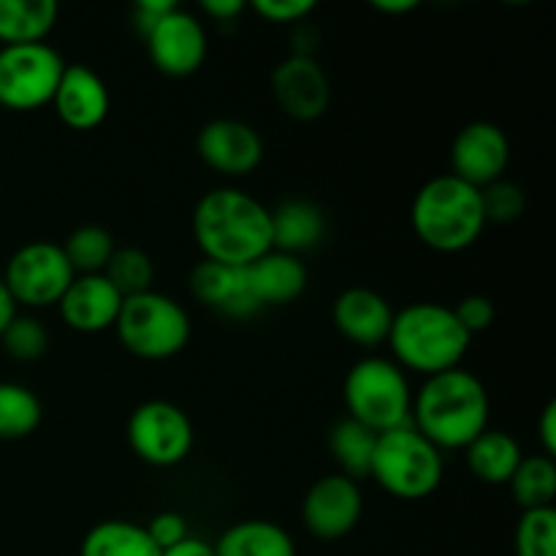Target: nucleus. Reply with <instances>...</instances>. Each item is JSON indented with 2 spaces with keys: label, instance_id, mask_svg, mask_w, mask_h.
<instances>
[{
  "label": "nucleus",
  "instance_id": "1",
  "mask_svg": "<svg viewBox=\"0 0 556 556\" xmlns=\"http://www.w3.org/2000/svg\"><path fill=\"white\" fill-rule=\"evenodd\" d=\"M193 237L204 261L248 269L271 250V210L248 190L212 188L193 210Z\"/></svg>",
  "mask_w": 556,
  "mask_h": 556
},
{
  "label": "nucleus",
  "instance_id": "2",
  "mask_svg": "<svg viewBox=\"0 0 556 556\" xmlns=\"http://www.w3.org/2000/svg\"><path fill=\"white\" fill-rule=\"evenodd\" d=\"M492 400L489 391L470 369L424 378L413 394L410 424L440 451H465L478 434L489 429Z\"/></svg>",
  "mask_w": 556,
  "mask_h": 556
},
{
  "label": "nucleus",
  "instance_id": "3",
  "mask_svg": "<svg viewBox=\"0 0 556 556\" xmlns=\"http://www.w3.org/2000/svg\"><path fill=\"white\" fill-rule=\"evenodd\" d=\"M386 342L402 369L432 378L459 367L470 351L472 337L462 329L454 307L440 302H413L394 313Z\"/></svg>",
  "mask_w": 556,
  "mask_h": 556
},
{
  "label": "nucleus",
  "instance_id": "4",
  "mask_svg": "<svg viewBox=\"0 0 556 556\" xmlns=\"http://www.w3.org/2000/svg\"><path fill=\"white\" fill-rule=\"evenodd\" d=\"M410 223L421 244L434 253H462L472 248L486 228L481 190L454 174H440L418 188Z\"/></svg>",
  "mask_w": 556,
  "mask_h": 556
},
{
  "label": "nucleus",
  "instance_id": "5",
  "mask_svg": "<svg viewBox=\"0 0 556 556\" xmlns=\"http://www.w3.org/2000/svg\"><path fill=\"white\" fill-rule=\"evenodd\" d=\"M445 476L443 451L429 443L413 424L378 434L369 478L396 500L432 497Z\"/></svg>",
  "mask_w": 556,
  "mask_h": 556
},
{
  "label": "nucleus",
  "instance_id": "6",
  "mask_svg": "<svg viewBox=\"0 0 556 556\" xmlns=\"http://www.w3.org/2000/svg\"><path fill=\"white\" fill-rule=\"evenodd\" d=\"M342 396H345L348 418L378 434L410 424L413 389L405 369L394 358H358L348 369Z\"/></svg>",
  "mask_w": 556,
  "mask_h": 556
},
{
  "label": "nucleus",
  "instance_id": "7",
  "mask_svg": "<svg viewBox=\"0 0 556 556\" xmlns=\"http://www.w3.org/2000/svg\"><path fill=\"white\" fill-rule=\"evenodd\" d=\"M114 331L125 351L134 356L144 362H166L188 348L193 326L188 309L177 299L147 291L125 299Z\"/></svg>",
  "mask_w": 556,
  "mask_h": 556
},
{
  "label": "nucleus",
  "instance_id": "8",
  "mask_svg": "<svg viewBox=\"0 0 556 556\" xmlns=\"http://www.w3.org/2000/svg\"><path fill=\"white\" fill-rule=\"evenodd\" d=\"M63 54L49 43H16L0 49V106L11 112H36L52 103L60 76L65 71Z\"/></svg>",
  "mask_w": 556,
  "mask_h": 556
},
{
  "label": "nucleus",
  "instance_id": "9",
  "mask_svg": "<svg viewBox=\"0 0 556 556\" xmlns=\"http://www.w3.org/2000/svg\"><path fill=\"white\" fill-rule=\"evenodd\" d=\"M193 424L188 413L166 400L141 402L128 418V445L144 465L177 467L193 451Z\"/></svg>",
  "mask_w": 556,
  "mask_h": 556
},
{
  "label": "nucleus",
  "instance_id": "10",
  "mask_svg": "<svg viewBox=\"0 0 556 556\" xmlns=\"http://www.w3.org/2000/svg\"><path fill=\"white\" fill-rule=\"evenodd\" d=\"M74 269L65 258L63 248L54 242L22 244L9 258L3 271V282L14 296L16 307H52L63 299L74 282Z\"/></svg>",
  "mask_w": 556,
  "mask_h": 556
},
{
  "label": "nucleus",
  "instance_id": "11",
  "mask_svg": "<svg viewBox=\"0 0 556 556\" xmlns=\"http://www.w3.org/2000/svg\"><path fill=\"white\" fill-rule=\"evenodd\" d=\"M147 54L161 74L185 79L204 65L210 41L204 22L185 9H172L144 36Z\"/></svg>",
  "mask_w": 556,
  "mask_h": 556
},
{
  "label": "nucleus",
  "instance_id": "12",
  "mask_svg": "<svg viewBox=\"0 0 556 556\" xmlns=\"http://www.w3.org/2000/svg\"><path fill=\"white\" fill-rule=\"evenodd\" d=\"M364 514L362 486L342 472L318 478L304 494L302 521L318 541H340L351 535Z\"/></svg>",
  "mask_w": 556,
  "mask_h": 556
},
{
  "label": "nucleus",
  "instance_id": "13",
  "mask_svg": "<svg viewBox=\"0 0 556 556\" xmlns=\"http://www.w3.org/2000/svg\"><path fill=\"white\" fill-rule=\"evenodd\" d=\"M510 163V141L500 125L478 119L465 125L451 144V174L483 190L503 179Z\"/></svg>",
  "mask_w": 556,
  "mask_h": 556
},
{
  "label": "nucleus",
  "instance_id": "14",
  "mask_svg": "<svg viewBox=\"0 0 556 556\" xmlns=\"http://www.w3.org/2000/svg\"><path fill=\"white\" fill-rule=\"evenodd\" d=\"M199 157L226 177H248L264 161V139L242 119L220 117L206 123L195 139Z\"/></svg>",
  "mask_w": 556,
  "mask_h": 556
},
{
  "label": "nucleus",
  "instance_id": "15",
  "mask_svg": "<svg viewBox=\"0 0 556 556\" xmlns=\"http://www.w3.org/2000/svg\"><path fill=\"white\" fill-rule=\"evenodd\" d=\"M271 96L288 117L309 123L329 109L331 85L313 54L293 52L271 71Z\"/></svg>",
  "mask_w": 556,
  "mask_h": 556
},
{
  "label": "nucleus",
  "instance_id": "16",
  "mask_svg": "<svg viewBox=\"0 0 556 556\" xmlns=\"http://www.w3.org/2000/svg\"><path fill=\"white\" fill-rule=\"evenodd\" d=\"M125 299L103 275H76L58 302L60 318L71 331L101 334L114 329Z\"/></svg>",
  "mask_w": 556,
  "mask_h": 556
},
{
  "label": "nucleus",
  "instance_id": "17",
  "mask_svg": "<svg viewBox=\"0 0 556 556\" xmlns=\"http://www.w3.org/2000/svg\"><path fill=\"white\" fill-rule=\"evenodd\" d=\"M334 329L358 348H378L389 340L394 309L372 288H348L331 304Z\"/></svg>",
  "mask_w": 556,
  "mask_h": 556
},
{
  "label": "nucleus",
  "instance_id": "18",
  "mask_svg": "<svg viewBox=\"0 0 556 556\" xmlns=\"http://www.w3.org/2000/svg\"><path fill=\"white\" fill-rule=\"evenodd\" d=\"M52 106L63 125L74 130H92L109 117L112 98L101 76L87 65H65L60 85L54 90Z\"/></svg>",
  "mask_w": 556,
  "mask_h": 556
},
{
  "label": "nucleus",
  "instance_id": "19",
  "mask_svg": "<svg viewBox=\"0 0 556 556\" xmlns=\"http://www.w3.org/2000/svg\"><path fill=\"white\" fill-rule=\"evenodd\" d=\"M190 293H193L195 302L226 315V318L242 320L261 309L253 291H250L244 269L215 264V261H201L190 271Z\"/></svg>",
  "mask_w": 556,
  "mask_h": 556
},
{
  "label": "nucleus",
  "instance_id": "20",
  "mask_svg": "<svg viewBox=\"0 0 556 556\" xmlns=\"http://www.w3.org/2000/svg\"><path fill=\"white\" fill-rule=\"evenodd\" d=\"M244 275H248V286L258 307L293 302L302 296L309 282L307 266L302 264V258L280 253V250H269L266 255H261L244 269Z\"/></svg>",
  "mask_w": 556,
  "mask_h": 556
},
{
  "label": "nucleus",
  "instance_id": "21",
  "mask_svg": "<svg viewBox=\"0 0 556 556\" xmlns=\"http://www.w3.org/2000/svg\"><path fill=\"white\" fill-rule=\"evenodd\" d=\"M326 233V217L318 204L307 199H288L271 210V250L307 253L318 248Z\"/></svg>",
  "mask_w": 556,
  "mask_h": 556
},
{
  "label": "nucleus",
  "instance_id": "22",
  "mask_svg": "<svg viewBox=\"0 0 556 556\" xmlns=\"http://www.w3.org/2000/svg\"><path fill=\"white\" fill-rule=\"evenodd\" d=\"M465 459L472 476L481 483H489V486H508V481L514 478L516 467L521 465L525 454H521V445L508 432H503V429H486V432L478 434L467 445Z\"/></svg>",
  "mask_w": 556,
  "mask_h": 556
},
{
  "label": "nucleus",
  "instance_id": "23",
  "mask_svg": "<svg viewBox=\"0 0 556 556\" xmlns=\"http://www.w3.org/2000/svg\"><path fill=\"white\" fill-rule=\"evenodd\" d=\"M215 556H296V543L275 521L248 519L217 538Z\"/></svg>",
  "mask_w": 556,
  "mask_h": 556
},
{
  "label": "nucleus",
  "instance_id": "24",
  "mask_svg": "<svg viewBox=\"0 0 556 556\" xmlns=\"http://www.w3.org/2000/svg\"><path fill=\"white\" fill-rule=\"evenodd\" d=\"M54 0H0V41L3 47L16 43H41L58 25Z\"/></svg>",
  "mask_w": 556,
  "mask_h": 556
},
{
  "label": "nucleus",
  "instance_id": "25",
  "mask_svg": "<svg viewBox=\"0 0 556 556\" xmlns=\"http://www.w3.org/2000/svg\"><path fill=\"white\" fill-rule=\"evenodd\" d=\"M79 556H161L144 525L109 519L92 527L79 546Z\"/></svg>",
  "mask_w": 556,
  "mask_h": 556
},
{
  "label": "nucleus",
  "instance_id": "26",
  "mask_svg": "<svg viewBox=\"0 0 556 556\" xmlns=\"http://www.w3.org/2000/svg\"><path fill=\"white\" fill-rule=\"evenodd\" d=\"M375 445H378V432L353 421V418H342L331 427L329 451L340 465L342 476L351 478V481L358 483V478H369Z\"/></svg>",
  "mask_w": 556,
  "mask_h": 556
},
{
  "label": "nucleus",
  "instance_id": "27",
  "mask_svg": "<svg viewBox=\"0 0 556 556\" xmlns=\"http://www.w3.org/2000/svg\"><path fill=\"white\" fill-rule=\"evenodd\" d=\"M510 494L521 510L554 508L556 465L548 456H525L508 481Z\"/></svg>",
  "mask_w": 556,
  "mask_h": 556
},
{
  "label": "nucleus",
  "instance_id": "28",
  "mask_svg": "<svg viewBox=\"0 0 556 556\" xmlns=\"http://www.w3.org/2000/svg\"><path fill=\"white\" fill-rule=\"evenodd\" d=\"M43 407L36 391L22 383H0V440H25L41 427Z\"/></svg>",
  "mask_w": 556,
  "mask_h": 556
},
{
  "label": "nucleus",
  "instance_id": "29",
  "mask_svg": "<svg viewBox=\"0 0 556 556\" xmlns=\"http://www.w3.org/2000/svg\"><path fill=\"white\" fill-rule=\"evenodd\" d=\"M60 248H63L74 275H103L117 244L106 228L81 226L71 231L68 242L60 244Z\"/></svg>",
  "mask_w": 556,
  "mask_h": 556
},
{
  "label": "nucleus",
  "instance_id": "30",
  "mask_svg": "<svg viewBox=\"0 0 556 556\" xmlns=\"http://www.w3.org/2000/svg\"><path fill=\"white\" fill-rule=\"evenodd\" d=\"M103 277L112 282L119 291V296L130 299L139 293L152 291V280H155V266L152 258L139 248H117L109 258Z\"/></svg>",
  "mask_w": 556,
  "mask_h": 556
},
{
  "label": "nucleus",
  "instance_id": "31",
  "mask_svg": "<svg viewBox=\"0 0 556 556\" xmlns=\"http://www.w3.org/2000/svg\"><path fill=\"white\" fill-rule=\"evenodd\" d=\"M516 556H556V510H525L516 525Z\"/></svg>",
  "mask_w": 556,
  "mask_h": 556
},
{
  "label": "nucleus",
  "instance_id": "32",
  "mask_svg": "<svg viewBox=\"0 0 556 556\" xmlns=\"http://www.w3.org/2000/svg\"><path fill=\"white\" fill-rule=\"evenodd\" d=\"M3 351L16 362H36L47 353L49 348V331L47 326L30 315H16L9 324V329L0 334Z\"/></svg>",
  "mask_w": 556,
  "mask_h": 556
},
{
  "label": "nucleus",
  "instance_id": "33",
  "mask_svg": "<svg viewBox=\"0 0 556 556\" xmlns=\"http://www.w3.org/2000/svg\"><path fill=\"white\" fill-rule=\"evenodd\" d=\"M483 201V217L486 223H497V226H508L525 215V190L519 185L508 182V179H497L489 188L481 190Z\"/></svg>",
  "mask_w": 556,
  "mask_h": 556
},
{
  "label": "nucleus",
  "instance_id": "34",
  "mask_svg": "<svg viewBox=\"0 0 556 556\" xmlns=\"http://www.w3.org/2000/svg\"><path fill=\"white\" fill-rule=\"evenodd\" d=\"M454 315L462 324V329H465L470 337H476L478 331H486L489 326L494 324L497 309H494V302L489 296L472 293V296H465L459 304H456Z\"/></svg>",
  "mask_w": 556,
  "mask_h": 556
},
{
  "label": "nucleus",
  "instance_id": "35",
  "mask_svg": "<svg viewBox=\"0 0 556 556\" xmlns=\"http://www.w3.org/2000/svg\"><path fill=\"white\" fill-rule=\"evenodd\" d=\"M253 11L275 25H299L315 11L313 0H255Z\"/></svg>",
  "mask_w": 556,
  "mask_h": 556
},
{
  "label": "nucleus",
  "instance_id": "36",
  "mask_svg": "<svg viewBox=\"0 0 556 556\" xmlns=\"http://www.w3.org/2000/svg\"><path fill=\"white\" fill-rule=\"evenodd\" d=\"M144 530L150 541L157 546V552H166V548L177 546V543H182L190 535L188 519L182 514H174V510H163V514L152 516V521Z\"/></svg>",
  "mask_w": 556,
  "mask_h": 556
},
{
  "label": "nucleus",
  "instance_id": "37",
  "mask_svg": "<svg viewBox=\"0 0 556 556\" xmlns=\"http://www.w3.org/2000/svg\"><path fill=\"white\" fill-rule=\"evenodd\" d=\"M172 9H177L174 0H139L134 9V22L141 36H147Z\"/></svg>",
  "mask_w": 556,
  "mask_h": 556
},
{
  "label": "nucleus",
  "instance_id": "38",
  "mask_svg": "<svg viewBox=\"0 0 556 556\" xmlns=\"http://www.w3.org/2000/svg\"><path fill=\"white\" fill-rule=\"evenodd\" d=\"M538 440H541L543 456L554 459L556 454V402H548L538 418Z\"/></svg>",
  "mask_w": 556,
  "mask_h": 556
},
{
  "label": "nucleus",
  "instance_id": "39",
  "mask_svg": "<svg viewBox=\"0 0 556 556\" xmlns=\"http://www.w3.org/2000/svg\"><path fill=\"white\" fill-rule=\"evenodd\" d=\"M244 9H248L244 0H201V11L215 22L237 20Z\"/></svg>",
  "mask_w": 556,
  "mask_h": 556
},
{
  "label": "nucleus",
  "instance_id": "40",
  "mask_svg": "<svg viewBox=\"0 0 556 556\" xmlns=\"http://www.w3.org/2000/svg\"><path fill=\"white\" fill-rule=\"evenodd\" d=\"M161 556H215V543H206L204 538L188 535L182 543L161 552Z\"/></svg>",
  "mask_w": 556,
  "mask_h": 556
},
{
  "label": "nucleus",
  "instance_id": "41",
  "mask_svg": "<svg viewBox=\"0 0 556 556\" xmlns=\"http://www.w3.org/2000/svg\"><path fill=\"white\" fill-rule=\"evenodd\" d=\"M14 318H16V302H14V296L9 293V288H5L3 277H0V334L9 329V324Z\"/></svg>",
  "mask_w": 556,
  "mask_h": 556
},
{
  "label": "nucleus",
  "instance_id": "42",
  "mask_svg": "<svg viewBox=\"0 0 556 556\" xmlns=\"http://www.w3.org/2000/svg\"><path fill=\"white\" fill-rule=\"evenodd\" d=\"M372 9L380 14H410L418 9V0H375Z\"/></svg>",
  "mask_w": 556,
  "mask_h": 556
}]
</instances>
